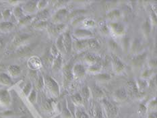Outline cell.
I'll return each instance as SVG.
<instances>
[{
    "instance_id": "1",
    "label": "cell",
    "mask_w": 157,
    "mask_h": 118,
    "mask_svg": "<svg viewBox=\"0 0 157 118\" xmlns=\"http://www.w3.org/2000/svg\"><path fill=\"white\" fill-rule=\"evenodd\" d=\"M44 82L45 85L47 88L52 94L54 96L57 97L59 94V87L58 84L53 80L52 77L49 76H46L44 78Z\"/></svg>"
},
{
    "instance_id": "2",
    "label": "cell",
    "mask_w": 157,
    "mask_h": 118,
    "mask_svg": "<svg viewBox=\"0 0 157 118\" xmlns=\"http://www.w3.org/2000/svg\"><path fill=\"white\" fill-rule=\"evenodd\" d=\"M103 105L105 108V110L106 113L108 115V116L111 118L115 117L117 114V108L113 103H112L110 101H109L107 99H103Z\"/></svg>"
},
{
    "instance_id": "3",
    "label": "cell",
    "mask_w": 157,
    "mask_h": 118,
    "mask_svg": "<svg viewBox=\"0 0 157 118\" xmlns=\"http://www.w3.org/2000/svg\"><path fill=\"white\" fill-rule=\"evenodd\" d=\"M63 85L64 86H67L73 79L72 73V66L70 64L64 66L63 68Z\"/></svg>"
},
{
    "instance_id": "4",
    "label": "cell",
    "mask_w": 157,
    "mask_h": 118,
    "mask_svg": "<svg viewBox=\"0 0 157 118\" xmlns=\"http://www.w3.org/2000/svg\"><path fill=\"white\" fill-rule=\"evenodd\" d=\"M72 73L74 78L76 79H79L85 75L86 70L81 64H76L74 67H72Z\"/></svg>"
},
{
    "instance_id": "5",
    "label": "cell",
    "mask_w": 157,
    "mask_h": 118,
    "mask_svg": "<svg viewBox=\"0 0 157 118\" xmlns=\"http://www.w3.org/2000/svg\"><path fill=\"white\" fill-rule=\"evenodd\" d=\"M112 63L115 72L117 74L121 73L125 68L124 64L121 62L120 59H119L115 55H112Z\"/></svg>"
},
{
    "instance_id": "6",
    "label": "cell",
    "mask_w": 157,
    "mask_h": 118,
    "mask_svg": "<svg viewBox=\"0 0 157 118\" xmlns=\"http://www.w3.org/2000/svg\"><path fill=\"white\" fill-rule=\"evenodd\" d=\"M109 28L115 35L117 36H121L124 34L125 29L121 24L118 22H111L109 24Z\"/></svg>"
},
{
    "instance_id": "7",
    "label": "cell",
    "mask_w": 157,
    "mask_h": 118,
    "mask_svg": "<svg viewBox=\"0 0 157 118\" xmlns=\"http://www.w3.org/2000/svg\"><path fill=\"white\" fill-rule=\"evenodd\" d=\"M63 43L65 49V52L70 53L72 46V40L69 32H66L63 34Z\"/></svg>"
},
{
    "instance_id": "8",
    "label": "cell",
    "mask_w": 157,
    "mask_h": 118,
    "mask_svg": "<svg viewBox=\"0 0 157 118\" xmlns=\"http://www.w3.org/2000/svg\"><path fill=\"white\" fill-rule=\"evenodd\" d=\"M10 103H11V97L8 91L4 89L0 90V105L8 106Z\"/></svg>"
},
{
    "instance_id": "9",
    "label": "cell",
    "mask_w": 157,
    "mask_h": 118,
    "mask_svg": "<svg viewBox=\"0 0 157 118\" xmlns=\"http://www.w3.org/2000/svg\"><path fill=\"white\" fill-rule=\"evenodd\" d=\"M28 66L32 70H36L42 66V62L38 57L33 56L28 61Z\"/></svg>"
},
{
    "instance_id": "10",
    "label": "cell",
    "mask_w": 157,
    "mask_h": 118,
    "mask_svg": "<svg viewBox=\"0 0 157 118\" xmlns=\"http://www.w3.org/2000/svg\"><path fill=\"white\" fill-rule=\"evenodd\" d=\"M67 16V11L66 9L61 8L55 13L53 16V21L56 23H59Z\"/></svg>"
},
{
    "instance_id": "11",
    "label": "cell",
    "mask_w": 157,
    "mask_h": 118,
    "mask_svg": "<svg viewBox=\"0 0 157 118\" xmlns=\"http://www.w3.org/2000/svg\"><path fill=\"white\" fill-rule=\"evenodd\" d=\"M93 35V33L90 30L86 29H78L74 32V36L81 39H85L84 38L91 37Z\"/></svg>"
},
{
    "instance_id": "12",
    "label": "cell",
    "mask_w": 157,
    "mask_h": 118,
    "mask_svg": "<svg viewBox=\"0 0 157 118\" xmlns=\"http://www.w3.org/2000/svg\"><path fill=\"white\" fill-rule=\"evenodd\" d=\"M14 29V25L11 22H0V31L3 33L11 32Z\"/></svg>"
},
{
    "instance_id": "13",
    "label": "cell",
    "mask_w": 157,
    "mask_h": 118,
    "mask_svg": "<svg viewBox=\"0 0 157 118\" xmlns=\"http://www.w3.org/2000/svg\"><path fill=\"white\" fill-rule=\"evenodd\" d=\"M65 28H66V25L64 24H58L57 25L55 26H48L49 32L54 35H56L57 34L63 32Z\"/></svg>"
},
{
    "instance_id": "14",
    "label": "cell",
    "mask_w": 157,
    "mask_h": 118,
    "mask_svg": "<svg viewBox=\"0 0 157 118\" xmlns=\"http://www.w3.org/2000/svg\"><path fill=\"white\" fill-rule=\"evenodd\" d=\"M36 3L37 2H32V1L28 2L24 5L22 10L28 13L34 12L35 11H36V10H37Z\"/></svg>"
},
{
    "instance_id": "15",
    "label": "cell",
    "mask_w": 157,
    "mask_h": 118,
    "mask_svg": "<svg viewBox=\"0 0 157 118\" xmlns=\"http://www.w3.org/2000/svg\"><path fill=\"white\" fill-rule=\"evenodd\" d=\"M29 37V35H18L16 36L13 40H12V47H17V46H19L20 45H21V44L24 42L25 41V40L28 39Z\"/></svg>"
},
{
    "instance_id": "16",
    "label": "cell",
    "mask_w": 157,
    "mask_h": 118,
    "mask_svg": "<svg viewBox=\"0 0 157 118\" xmlns=\"http://www.w3.org/2000/svg\"><path fill=\"white\" fill-rule=\"evenodd\" d=\"M91 93L93 94V95L95 98H103L105 96V93L103 91L101 90V88L98 87L97 85H93L91 89Z\"/></svg>"
},
{
    "instance_id": "17",
    "label": "cell",
    "mask_w": 157,
    "mask_h": 118,
    "mask_svg": "<svg viewBox=\"0 0 157 118\" xmlns=\"http://www.w3.org/2000/svg\"><path fill=\"white\" fill-rule=\"evenodd\" d=\"M115 97L119 101H124L127 98V93L124 89H119L115 91Z\"/></svg>"
},
{
    "instance_id": "18",
    "label": "cell",
    "mask_w": 157,
    "mask_h": 118,
    "mask_svg": "<svg viewBox=\"0 0 157 118\" xmlns=\"http://www.w3.org/2000/svg\"><path fill=\"white\" fill-rule=\"evenodd\" d=\"M8 72L10 76H19L21 73L20 67L16 65H12L8 67Z\"/></svg>"
},
{
    "instance_id": "19",
    "label": "cell",
    "mask_w": 157,
    "mask_h": 118,
    "mask_svg": "<svg viewBox=\"0 0 157 118\" xmlns=\"http://www.w3.org/2000/svg\"><path fill=\"white\" fill-rule=\"evenodd\" d=\"M93 116L94 118H104L103 111L99 105H95L93 109Z\"/></svg>"
},
{
    "instance_id": "20",
    "label": "cell",
    "mask_w": 157,
    "mask_h": 118,
    "mask_svg": "<svg viewBox=\"0 0 157 118\" xmlns=\"http://www.w3.org/2000/svg\"><path fill=\"white\" fill-rule=\"evenodd\" d=\"M0 83L3 84V85L9 86L12 83L11 78H10L8 74L2 73L0 74Z\"/></svg>"
},
{
    "instance_id": "21",
    "label": "cell",
    "mask_w": 157,
    "mask_h": 118,
    "mask_svg": "<svg viewBox=\"0 0 157 118\" xmlns=\"http://www.w3.org/2000/svg\"><path fill=\"white\" fill-rule=\"evenodd\" d=\"M49 12L48 10H43L40 11L38 14L36 15V21L39 22V21H45V19L49 16Z\"/></svg>"
},
{
    "instance_id": "22",
    "label": "cell",
    "mask_w": 157,
    "mask_h": 118,
    "mask_svg": "<svg viewBox=\"0 0 157 118\" xmlns=\"http://www.w3.org/2000/svg\"><path fill=\"white\" fill-rule=\"evenodd\" d=\"M75 47L78 50L88 49V39H80L75 43Z\"/></svg>"
},
{
    "instance_id": "23",
    "label": "cell",
    "mask_w": 157,
    "mask_h": 118,
    "mask_svg": "<svg viewBox=\"0 0 157 118\" xmlns=\"http://www.w3.org/2000/svg\"><path fill=\"white\" fill-rule=\"evenodd\" d=\"M121 16V12L118 10H113L107 13V18L111 20H115L118 19Z\"/></svg>"
},
{
    "instance_id": "24",
    "label": "cell",
    "mask_w": 157,
    "mask_h": 118,
    "mask_svg": "<svg viewBox=\"0 0 157 118\" xmlns=\"http://www.w3.org/2000/svg\"><path fill=\"white\" fill-rule=\"evenodd\" d=\"M62 63V57L59 53L57 57H56L53 59V70H58L60 68L61 64Z\"/></svg>"
},
{
    "instance_id": "25",
    "label": "cell",
    "mask_w": 157,
    "mask_h": 118,
    "mask_svg": "<svg viewBox=\"0 0 157 118\" xmlns=\"http://www.w3.org/2000/svg\"><path fill=\"white\" fill-rule=\"evenodd\" d=\"M146 54L144 53L143 54H140L136 58L134 59V63L136 66H141L142 64L144 63V60L146 59Z\"/></svg>"
},
{
    "instance_id": "26",
    "label": "cell",
    "mask_w": 157,
    "mask_h": 118,
    "mask_svg": "<svg viewBox=\"0 0 157 118\" xmlns=\"http://www.w3.org/2000/svg\"><path fill=\"white\" fill-rule=\"evenodd\" d=\"M128 87L129 93L132 94H137L138 93V90L136 86V84L134 81H129L128 82Z\"/></svg>"
},
{
    "instance_id": "27",
    "label": "cell",
    "mask_w": 157,
    "mask_h": 118,
    "mask_svg": "<svg viewBox=\"0 0 157 118\" xmlns=\"http://www.w3.org/2000/svg\"><path fill=\"white\" fill-rule=\"evenodd\" d=\"M56 46L57 47V49L59 51V52H65V49H64V46H63V35H61L59 37H58L56 41Z\"/></svg>"
},
{
    "instance_id": "28",
    "label": "cell",
    "mask_w": 157,
    "mask_h": 118,
    "mask_svg": "<svg viewBox=\"0 0 157 118\" xmlns=\"http://www.w3.org/2000/svg\"><path fill=\"white\" fill-rule=\"evenodd\" d=\"M99 44H98L97 40L94 39H88V49H97L99 48Z\"/></svg>"
},
{
    "instance_id": "29",
    "label": "cell",
    "mask_w": 157,
    "mask_h": 118,
    "mask_svg": "<svg viewBox=\"0 0 157 118\" xmlns=\"http://www.w3.org/2000/svg\"><path fill=\"white\" fill-rule=\"evenodd\" d=\"M84 60H85V62L89 64L90 66L97 63V57L93 55H91V54H88V55L85 56Z\"/></svg>"
},
{
    "instance_id": "30",
    "label": "cell",
    "mask_w": 157,
    "mask_h": 118,
    "mask_svg": "<svg viewBox=\"0 0 157 118\" xmlns=\"http://www.w3.org/2000/svg\"><path fill=\"white\" fill-rule=\"evenodd\" d=\"M136 84L138 91L143 90L146 87V86H147V82L144 80H138Z\"/></svg>"
},
{
    "instance_id": "31",
    "label": "cell",
    "mask_w": 157,
    "mask_h": 118,
    "mask_svg": "<svg viewBox=\"0 0 157 118\" xmlns=\"http://www.w3.org/2000/svg\"><path fill=\"white\" fill-rule=\"evenodd\" d=\"M13 15L17 19H21L23 17V10L20 7H16L13 10Z\"/></svg>"
},
{
    "instance_id": "32",
    "label": "cell",
    "mask_w": 157,
    "mask_h": 118,
    "mask_svg": "<svg viewBox=\"0 0 157 118\" xmlns=\"http://www.w3.org/2000/svg\"><path fill=\"white\" fill-rule=\"evenodd\" d=\"M72 101H74V103H76L77 105H81L83 103L82 97L81 94L78 93L75 94L72 96Z\"/></svg>"
},
{
    "instance_id": "33",
    "label": "cell",
    "mask_w": 157,
    "mask_h": 118,
    "mask_svg": "<svg viewBox=\"0 0 157 118\" xmlns=\"http://www.w3.org/2000/svg\"><path fill=\"white\" fill-rule=\"evenodd\" d=\"M83 12H84V10H74L73 12H71L70 14L68 15L66 17V18H67V20H71V18H76L77 16H80L81 13H83Z\"/></svg>"
},
{
    "instance_id": "34",
    "label": "cell",
    "mask_w": 157,
    "mask_h": 118,
    "mask_svg": "<svg viewBox=\"0 0 157 118\" xmlns=\"http://www.w3.org/2000/svg\"><path fill=\"white\" fill-rule=\"evenodd\" d=\"M140 49V43L138 39H135L132 43V50L133 52H138L139 49Z\"/></svg>"
},
{
    "instance_id": "35",
    "label": "cell",
    "mask_w": 157,
    "mask_h": 118,
    "mask_svg": "<svg viewBox=\"0 0 157 118\" xmlns=\"http://www.w3.org/2000/svg\"><path fill=\"white\" fill-rule=\"evenodd\" d=\"M32 20V17L30 16H23L21 19L19 20V25H26L29 23Z\"/></svg>"
},
{
    "instance_id": "36",
    "label": "cell",
    "mask_w": 157,
    "mask_h": 118,
    "mask_svg": "<svg viewBox=\"0 0 157 118\" xmlns=\"http://www.w3.org/2000/svg\"><path fill=\"white\" fill-rule=\"evenodd\" d=\"M61 116L63 118H71V114L69 109H67L66 105H64L62 109V112H61Z\"/></svg>"
},
{
    "instance_id": "37",
    "label": "cell",
    "mask_w": 157,
    "mask_h": 118,
    "mask_svg": "<svg viewBox=\"0 0 157 118\" xmlns=\"http://www.w3.org/2000/svg\"><path fill=\"white\" fill-rule=\"evenodd\" d=\"M82 97L83 100L86 101L88 99L90 96V90L88 89V88L87 86L84 87L82 89Z\"/></svg>"
},
{
    "instance_id": "38",
    "label": "cell",
    "mask_w": 157,
    "mask_h": 118,
    "mask_svg": "<svg viewBox=\"0 0 157 118\" xmlns=\"http://www.w3.org/2000/svg\"><path fill=\"white\" fill-rule=\"evenodd\" d=\"M142 29L143 30H144V32L146 35H148L151 32V25H150V22L148 20H146V21L144 22V25H143L142 26Z\"/></svg>"
},
{
    "instance_id": "39",
    "label": "cell",
    "mask_w": 157,
    "mask_h": 118,
    "mask_svg": "<svg viewBox=\"0 0 157 118\" xmlns=\"http://www.w3.org/2000/svg\"><path fill=\"white\" fill-rule=\"evenodd\" d=\"M88 70L90 71V72H93V73H97L98 72H100L101 70V66L98 65L97 63H95L93 64V65H91L89 67V69Z\"/></svg>"
},
{
    "instance_id": "40",
    "label": "cell",
    "mask_w": 157,
    "mask_h": 118,
    "mask_svg": "<svg viewBox=\"0 0 157 118\" xmlns=\"http://www.w3.org/2000/svg\"><path fill=\"white\" fill-rule=\"evenodd\" d=\"M97 78L101 81H107L111 78V76L107 74H100L97 75Z\"/></svg>"
},
{
    "instance_id": "41",
    "label": "cell",
    "mask_w": 157,
    "mask_h": 118,
    "mask_svg": "<svg viewBox=\"0 0 157 118\" xmlns=\"http://www.w3.org/2000/svg\"><path fill=\"white\" fill-rule=\"evenodd\" d=\"M77 118H90L88 115L82 110H78L76 113Z\"/></svg>"
},
{
    "instance_id": "42",
    "label": "cell",
    "mask_w": 157,
    "mask_h": 118,
    "mask_svg": "<svg viewBox=\"0 0 157 118\" xmlns=\"http://www.w3.org/2000/svg\"><path fill=\"white\" fill-rule=\"evenodd\" d=\"M31 89H32V85L30 83H28L25 87H24L23 93H25L26 96L29 95V94L30 93V92H31Z\"/></svg>"
},
{
    "instance_id": "43",
    "label": "cell",
    "mask_w": 157,
    "mask_h": 118,
    "mask_svg": "<svg viewBox=\"0 0 157 118\" xmlns=\"http://www.w3.org/2000/svg\"><path fill=\"white\" fill-rule=\"evenodd\" d=\"M47 26H48V24H47V21H39L36 23L35 25V27L36 29H44L46 28Z\"/></svg>"
},
{
    "instance_id": "44",
    "label": "cell",
    "mask_w": 157,
    "mask_h": 118,
    "mask_svg": "<svg viewBox=\"0 0 157 118\" xmlns=\"http://www.w3.org/2000/svg\"><path fill=\"white\" fill-rule=\"evenodd\" d=\"M51 53H52V55L53 58H55V57H57L59 54V51L57 49L56 45H53L52 47V48H51Z\"/></svg>"
},
{
    "instance_id": "45",
    "label": "cell",
    "mask_w": 157,
    "mask_h": 118,
    "mask_svg": "<svg viewBox=\"0 0 157 118\" xmlns=\"http://www.w3.org/2000/svg\"><path fill=\"white\" fill-rule=\"evenodd\" d=\"M36 99V94L35 90H32L30 92L29 96V100L30 101V102L34 103Z\"/></svg>"
},
{
    "instance_id": "46",
    "label": "cell",
    "mask_w": 157,
    "mask_h": 118,
    "mask_svg": "<svg viewBox=\"0 0 157 118\" xmlns=\"http://www.w3.org/2000/svg\"><path fill=\"white\" fill-rule=\"evenodd\" d=\"M47 1H39L36 3L37 9L41 10L45 8V7L47 6Z\"/></svg>"
},
{
    "instance_id": "47",
    "label": "cell",
    "mask_w": 157,
    "mask_h": 118,
    "mask_svg": "<svg viewBox=\"0 0 157 118\" xmlns=\"http://www.w3.org/2000/svg\"><path fill=\"white\" fill-rule=\"evenodd\" d=\"M2 14L3 19L7 20L10 18V16H11V12H10V10H6L3 12H2Z\"/></svg>"
},
{
    "instance_id": "48",
    "label": "cell",
    "mask_w": 157,
    "mask_h": 118,
    "mask_svg": "<svg viewBox=\"0 0 157 118\" xmlns=\"http://www.w3.org/2000/svg\"><path fill=\"white\" fill-rule=\"evenodd\" d=\"M153 74H154V71H153V70H146L144 71V73L142 74V77L149 78L151 76L153 75Z\"/></svg>"
},
{
    "instance_id": "49",
    "label": "cell",
    "mask_w": 157,
    "mask_h": 118,
    "mask_svg": "<svg viewBox=\"0 0 157 118\" xmlns=\"http://www.w3.org/2000/svg\"><path fill=\"white\" fill-rule=\"evenodd\" d=\"M44 85H45V82H44V78L42 76H40L38 80V82H37V84H36L37 88H38L39 89H40L44 86Z\"/></svg>"
},
{
    "instance_id": "50",
    "label": "cell",
    "mask_w": 157,
    "mask_h": 118,
    "mask_svg": "<svg viewBox=\"0 0 157 118\" xmlns=\"http://www.w3.org/2000/svg\"><path fill=\"white\" fill-rule=\"evenodd\" d=\"M109 46H110L111 49L113 51H117L119 49L118 45L113 40H110L109 41Z\"/></svg>"
},
{
    "instance_id": "51",
    "label": "cell",
    "mask_w": 157,
    "mask_h": 118,
    "mask_svg": "<svg viewBox=\"0 0 157 118\" xmlns=\"http://www.w3.org/2000/svg\"><path fill=\"white\" fill-rule=\"evenodd\" d=\"M156 99L152 100L151 103L148 105V108L151 110H154L156 109Z\"/></svg>"
},
{
    "instance_id": "52",
    "label": "cell",
    "mask_w": 157,
    "mask_h": 118,
    "mask_svg": "<svg viewBox=\"0 0 157 118\" xmlns=\"http://www.w3.org/2000/svg\"><path fill=\"white\" fill-rule=\"evenodd\" d=\"M45 108L47 110H51L52 109V104L51 101H47L45 103Z\"/></svg>"
},
{
    "instance_id": "53",
    "label": "cell",
    "mask_w": 157,
    "mask_h": 118,
    "mask_svg": "<svg viewBox=\"0 0 157 118\" xmlns=\"http://www.w3.org/2000/svg\"><path fill=\"white\" fill-rule=\"evenodd\" d=\"M101 31L102 33L105 34V35H107V34H108L109 32V29L108 28L107 26L104 25L101 28Z\"/></svg>"
},
{
    "instance_id": "54",
    "label": "cell",
    "mask_w": 157,
    "mask_h": 118,
    "mask_svg": "<svg viewBox=\"0 0 157 118\" xmlns=\"http://www.w3.org/2000/svg\"><path fill=\"white\" fill-rule=\"evenodd\" d=\"M94 24L95 22L94 20H87L84 21V25L87 26H93L94 25Z\"/></svg>"
},
{
    "instance_id": "55",
    "label": "cell",
    "mask_w": 157,
    "mask_h": 118,
    "mask_svg": "<svg viewBox=\"0 0 157 118\" xmlns=\"http://www.w3.org/2000/svg\"><path fill=\"white\" fill-rule=\"evenodd\" d=\"M30 51L29 47H24V48H22L21 49H20L19 53L20 54H26L27 53H29Z\"/></svg>"
},
{
    "instance_id": "56",
    "label": "cell",
    "mask_w": 157,
    "mask_h": 118,
    "mask_svg": "<svg viewBox=\"0 0 157 118\" xmlns=\"http://www.w3.org/2000/svg\"><path fill=\"white\" fill-rule=\"evenodd\" d=\"M146 109H147V108H146L144 105H142V104H141L139 107V112L140 113H143V114L145 113L146 111Z\"/></svg>"
},
{
    "instance_id": "57",
    "label": "cell",
    "mask_w": 157,
    "mask_h": 118,
    "mask_svg": "<svg viewBox=\"0 0 157 118\" xmlns=\"http://www.w3.org/2000/svg\"><path fill=\"white\" fill-rule=\"evenodd\" d=\"M149 64H150V66H151L152 68H154V67H156V60L155 59L151 60V61H150V62H149Z\"/></svg>"
},
{
    "instance_id": "58",
    "label": "cell",
    "mask_w": 157,
    "mask_h": 118,
    "mask_svg": "<svg viewBox=\"0 0 157 118\" xmlns=\"http://www.w3.org/2000/svg\"><path fill=\"white\" fill-rule=\"evenodd\" d=\"M147 118H156V113H149Z\"/></svg>"
},
{
    "instance_id": "59",
    "label": "cell",
    "mask_w": 157,
    "mask_h": 118,
    "mask_svg": "<svg viewBox=\"0 0 157 118\" xmlns=\"http://www.w3.org/2000/svg\"><path fill=\"white\" fill-rule=\"evenodd\" d=\"M3 40L0 38V49H2V47H3Z\"/></svg>"
},
{
    "instance_id": "60",
    "label": "cell",
    "mask_w": 157,
    "mask_h": 118,
    "mask_svg": "<svg viewBox=\"0 0 157 118\" xmlns=\"http://www.w3.org/2000/svg\"><path fill=\"white\" fill-rule=\"evenodd\" d=\"M3 19V17H2V12H0V22H1L2 20Z\"/></svg>"
}]
</instances>
